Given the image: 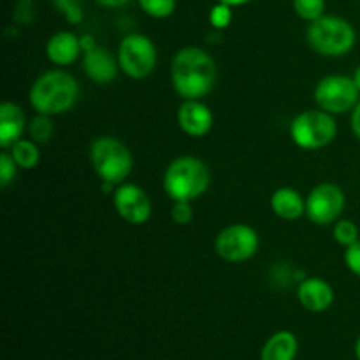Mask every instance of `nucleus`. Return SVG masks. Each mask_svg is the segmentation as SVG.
Wrapping results in <instances>:
<instances>
[{
	"instance_id": "nucleus-26",
	"label": "nucleus",
	"mask_w": 360,
	"mask_h": 360,
	"mask_svg": "<svg viewBox=\"0 0 360 360\" xmlns=\"http://www.w3.org/2000/svg\"><path fill=\"white\" fill-rule=\"evenodd\" d=\"M18 169L20 167L14 162V158L11 157L9 151L4 150L2 155H0V185H2V188H7L16 179Z\"/></svg>"
},
{
	"instance_id": "nucleus-3",
	"label": "nucleus",
	"mask_w": 360,
	"mask_h": 360,
	"mask_svg": "<svg viewBox=\"0 0 360 360\" xmlns=\"http://www.w3.org/2000/svg\"><path fill=\"white\" fill-rule=\"evenodd\" d=\"M211 185V171L207 164L192 155L174 158L164 172V192L172 202L199 199Z\"/></svg>"
},
{
	"instance_id": "nucleus-16",
	"label": "nucleus",
	"mask_w": 360,
	"mask_h": 360,
	"mask_svg": "<svg viewBox=\"0 0 360 360\" xmlns=\"http://www.w3.org/2000/svg\"><path fill=\"white\" fill-rule=\"evenodd\" d=\"M28 129L23 109L14 102H4L0 105V146L9 150L16 141L23 137Z\"/></svg>"
},
{
	"instance_id": "nucleus-12",
	"label": "nucleus",
	"mask_w": 360,
	"mask_h": 360,
	"mask_svg": "<svg viewBox=\"0 0 360 360\" xmlns=\"http://www.w3.org/2000/svg\"><path fill=\"white\" fill-rule=\"evenodd\" d=\"M178 125L186 136L204 137L213 129V112L202 101H183L176 112Z\"/></svg>"
},
{
	"instance_id": "nucleus-5",
	"label": "nucleus",
	"mask_w": 360,
	"mask_h": 360,
	"mask_svg": "<svg viewBox=\"0 0 360 360\" xmlns=\"http://www.w3.org/2000/svg\"><path fill=\"white\" fill-rule=\"evenodd\" d=\"M90 162L101 181L122 185L134 169V158L129 148L120 139L102 136L91 143Z\"/></svg>"
},
{
	"instance_id": "nucleus-34",
	"label": "nucleus",
	"mask_w": 360,
	"mask_h": 360,
	"mask_svg": "<svg viewBox=\"0 0 360 360\" xmlns=\"http://www.w3.org/2000/svg\"><path fill=\"white\" fill-rule=\"evenodd\" d=\"M352 77H354L355 84H357V88L360 90V63L357 65V69L354 70V76H352Z\"/></svg>"
},
{
	"instance_id": "nucleus-14",
	"label": "nucleus",
	"mask_w": 360,
	"mask_h": 360,
	"mask_svg": "<svg viewBox=\"0 0 360 360\" xmlns=\"http://www.w3.org/2000/svg\"><path fill=\"white\" fill-rule=\"evenodd\" d=\"M297 299L302 308L308 311H327L334 302V288L323 278L308 276L299 283Z\"/></svg>"
},
{
	"instance_id": "nucleus-6",
	"label": "nucleus",
	"mask_w": 360,
	"mask_h": 360,
	"mask_svg": "<svg viewBox=\"0 0 360 360\" xmlns=\"http://www.w3.org/2000/svg\"><path fill=\"white\" fill-rule=\"evenodd\" d=\"M338 136V122L334 115L322 109H308L290 122V139L301 150L316 151L329 146Z\"/></svg>"
},
{
	"instance_id": "nucleus-24",
	"label": "nucleus",
	"mask_w": 360,
	"mask_h": 360,
	"mask_svg": "<svg viewBox=\"0 0 360 360\" xmlns=\"http://www.w3.org/2000/svg\"><path fill=\"white\" fill-rule=\"evenodd\" d=\"M53 7L69 25H81L84 20L83 0H51Z\"/></svg>"
},
{
	"instance_id": "nucleus-21",
	"label": "nucleus",
	"mask_w": 360,
	"mask_h": 360,
	"mask_svg": "<svg viewBox=\"0 0 360 360\" xmlns=\"http://www.w3.org/2000/svg\"><path fill=\"white\" fill-rule=\"evenodd\" d=\"M333 236L334 241H336L338 245H341L343 248H348V246H352L354 243L359 241L360 231L355 221L347 220V218H340V220L333 225Z\"/></svg>"
},
{
	"instance_id": "nucleus-29",
	"label": "nucleus",
	"mask_w": 360,
	"mask_h": 360,
	"mask_svg": "<svg viewBox=\"0 0 360 360\" xmlns=\"http://www.w3.org/2000/svg\"><path fill=\"white\" fill-rule=\"evenodd\" d=\"M345 266L352 274L360 278V239L352 246L345 248Z\"/></svg>"
},
{
	"instance_id": "nucleus-23",
	"label": "nucleus",
	"mask_w": 360,
	"mask_h": 360,
	"mask_svg": "<svg viewBox=\"0 0 360 360\" xmlns=\"http://www.w3.org/2000/svg\"><path fill=\"white\" fill-rule=\"evenodd\" d=\"M292 7L294 13L308 23L326 14V0H292Z\"/></svg>"
},
{
	"instance_id": "nucleus-30",
	"label": "nucleus",
	"mask_w": 360,
	"mask_h": 360,
	"mask_svg": "<svg viewBox=\"0 0 360 360\" xmlns=\"http://www.w3.org/2000/svg\"><path fill=\"white\" fill-rule=\"evenodd\" d=\"M350 129L354 132V136L360 141V102L354 108V111L350 112Z\"/></svg>"
},
{
	"instance_id": "nucleus-20",
	"label": "nucleus",
	"mask_w": 360,
	"mask_h": 360,
	"mask_svg": "<svg viewBox=\"0 0 360 360\" xmlns=\"http://www.w3.org/2000/svg\"><path fill=\"white\" fill-rule=\"evenodd\" d=\"M53 134H55V123H53V116L48 115H35L28 123V136L32 141L37 144H46L51 141Z\"/></svg>"
},
{
	"instance_id": "nucleus-4",
	"label": "nucleus",
	"mask_w": 360,
	"mask_h": 360,
	"mask_svg": "<svg viewBox=\"0 0 360 360\" xmlns=\"http://www.w3.org/2000/svg\"><path fill=\"white\" fill-rule=\"evenodd\" d=\"M306 41L309 48L322 56L340 58L355 48L357 32L348 20L334 14H323L311 21L306 28Z\"/></svg>"
},
{
	"instance_id": "nucleus-11",
	"label": "nucleus",
	"mask_w": 360,
	"mask_h": 360,
	"mask_svg": "<svg viewBox=\"0 0 360 360\" xmlns=\"http://www.w3.org/2000/svg\"><path fill=\"white\" fill-rule=\"evenodd\" d=\"M112 206L118 217L130 225H144L150 221L153 213L150 197L136 183H122L116 186L112 193Z\"/></svg>"
},
{
	"instance_id": "nucleus-8",
	"label": "nucleus",
	"mask_w": 360,
	"mask_h": 360,
	"mask_svg": "<svg viewBox=\"0 0 360 360\" xmlns=\"http://www.w3.org/2000/svg\"><path fill=\"white\" fill-rule=\"evenodd\" d=\"M116 58L125 76L130 79H144L157 67V46L144 34H127L120 42Z\"/></svg>"
},
{
	"instance_id": "nucleus-28",
	"label": "nucleus",
	"mask_w": 360,
	"mask_h": 360,
	"mask_svg": "<svg viewBox=\"0 0 360 360\" xmlns=\"http://www.w3.org/2000/svg\"><path fill=\"white\" fill-rule=\"evenodd\" d=\"M171 218L174 224L188 225L190 221L193 220L192 202H186V200H178V202H172Z\"/></svg>"
},
{
	"instance_id": "nucleus-31",
	"label": "nucleus",
	"mask_w": 360,
	"mask_h": 360,
	"mask_svg": "<svg viewBox=\"0 0 360 360\" xmlns=\"http://www.w3.org/2000/svg\"><path fill=\"white\" fill-rule=\"evenodd\" d=\"M79 41H81V49H83V53L91 51V49H95L98 46L97 44V39H95L91 34L79 35Z\"/></svg>"
},
{
	"instance_id": "nucleus-17",
	"label": "nucleus",
	"mask_w": 360,
	"mask_h": 360,
	"mask_svg": "<svg viewBox=\"0 0 360 360\" xmlns=\"http://www.w3.org/2000/svg\"><path fill=\"white\" fill-rule=\"evenodd\" d=\"M271 210L281 220L295 221L306 214V199L292 186H281L271 195Z\"/></svg>"
},
{
	"instance_id": "nucleus-9",
	"label": "nucleus",
	"mask_w": 360,
	"mask_h": 360,
	"mask_svg": "<svg viewBox=\"0 0 360 360\" xmlns=\"http://www.w3.org/2000/svg\"><path fill=\"white\" fill-rule=\"evenodd\" d=\"M259 232L246 224L227 225L218 232L214 239V252L221 260L231 264H241L253 259L259 252Z\"/></svg>"
},
{
	"instance_id": "nucleus-15",
	"label": "nucleus",
	"mask_w": 360,
	"mask_h": 360,
	"mask_svg": "<svg viewBox=\"0 0 360 360\" xmlns=\"http://www.w3.org/2000/svg\"><path fill=\"white\" fill-rule=\"evenodd\" d=\"M46 55L49 62L56 67H67L76 62L79 55H83L81 49L79 35L70 30H60L48 39L46 44Z\"/></svg>"
},
{
	"instance_id": "nucleus-33",
	"label": "nucleus",
	"mask_w": 360,
	"mask_h": 360,
	"mask_svg": "<svg viewBox=\"0 0 360 360\" xmlns=\"http://www.w3.org/2000/svg\"><path fill=\"white\" fill-rule=\"evenodd\" d=\"M217 2L227 4V6L231 7H241V6H246V4H250L252 0H217Z\"/></svg>"
},
{
	"instance_id": "nucleus-18",
	"label": "nucleus",
	"mask_w": 360,
	"mask_h": 360,
	"mask_svg": "<svg viewBox=\"0 0 360 360\" xmlns=\"http://www.w3.org/2000/svg\"><path fill=\"white\" fill-rule=\"evenodd\" d=\"M297 352V336L290 330H278L264 343L260 360H295Z\"/></svg>"
},
{
	"instance_id": "nucleus-2",
	"label": "nucleus",
	"mask_w": 360,
	"mask_h": 360,
	"mask_svg": "<svg viewBox=\"0 0 360 360\" xmlns=\"http://www.w3.org/2000/svg\"><path fill=\"white\" fill-rule=\"evenodd\" d=\"M79 94V83L72 74L62 69H51L42 72L32 83L28 101L39 115L58 116L65 115L76 105Z\"/></svg>"
},
{
	"instance_id": "nucleus-27",
	"label": "nucleus",
	"mask_w": 360,
	"mask_h": 360,
	"mask_svg": "<svg viewBox=\"0 0 360 360\" xmlns=\"http://www.w3.org/2000/svg\"><path fill=\"white\" fill-rule=\"evenodd\" d=\"M14 23L23 27V25H32L35 20V0H18L13 13Z\"/></svg>"
},
{
	"instance_id": "nucleus-13",
	"label": "nucleus",
	"mask_w": 360,
	"mask_h": 360,
	"mask_svg": "<svg viewBox=\"0 0 360 360\" xmlns=\"http://www.w3.org/2000/svg\"><path fill=\"white\" fill-rule=\"evenodd\" d=\"M83 65L84 74L88 79L97 84H109L118 76V58L104 46H97L91 51L83 53Z\"/></svg>"
},
{
	"instance_id": "nucleus-19",
	"label": "nucleus",
	"mask_w": 360,
	"mask_h": 360,
	"mask_svg": "<svg viewBox=\"0 0 360 360\" xmlns=\"http://www.w3.org/2000/svg\"><path fill=\"white\" fill-rule=\"evenodd\" d=\"M7 151H9L11 157L14 158V162H16L20 169H35L39 165V162H41L39 144L35 141H32L30 137L28 139L21 137Z\"/></svg>"
},
{
	"instance_id": "nucleus-10",
	"label": "nucleus",
	"mask_w": 360,
	"mask_h": 360,
	"mask_svg": "<svg viewBox=\"0 0 360 360\" xmlns=\"http://www.w3.org/2000/svg\"><path fill=\"white\" fill-rule=\"evenodd\" d=\"M347 197L336 183H320L306 197V217L315 225H334L343 214Z\"/></svg>"
},
{
	"instance_id": "nucleus-1",
	"label": "nucleus",
	"mask_w": 360,
	"mask_h": 360,
	"mask_svg": "<svg viewBox=\"0 0 360 360\" xmlns=\"http://www.w3.org/2000/svg\"><path fill=\"white\" fill-rule=\"evenodd\" d=\"M217 77V62L206 49L186 46L172 56V88L183 101H202L213 91Z\"/></svg>"
},
{
	"instance_id": "nucleus-22",
	"label": "nucleus",
	"mask_w": 360,
	"mask_h": 360,
	"mask_svg": "<svg viewBox=\"0 0 360 360\" xmlns=\"http://www.w3.org/2000/svg\"><path fill=\"white\" fill-rule=\"evenodd\" d=\"M137 4L146 16L155 18V20H165L174 14L178 0H137Z\"/></svg>"
},
{
	"instance_id": "nucleus-25",
	"label": "nucleus",
	"mask_w": 360,
	"mask_h": 360,
	"mask_svg": "<svg viewBox=\"0 0 360 360\" xmlns=\"http://www.w3.org/2000/svg\"><path fill=\"white\" fill-rule=\"evenodd\" d=\"M234 7L227 6V4L217 2L213 7L210 9V14H207V20H210V25L213 30L221 32L225 28L231 27L232 18H234Z\"/></svg>"
},
{
	"instance_id": "nucleus-7",
	"label": "nucleus",
	"mask_w": 360,
	"mask_h": 360,
	"mask_svg": "<svg viewBox=\"0 0 360 360\" xmlns=\"http://www.w3.org/2000/svg\"><path fill=\"white\" fill-rule=\"evenodd\" d=\"M313 98L319 109L330 115H347L360 102V90L354 77L343 74H330L316 83Z\"/></svg>"
},
{
	"instance_id": "nucleus-35",
	"label": "nucleus",
	"mask_w": 360,
	"mask_h": 360,
	"mask_svg": "<svg viewBox=\"0 0 360 360\" xmlns=\"http://www.w3.org/2000/svg\"><path fill=\"white\" fill-rule=\"evenodd\" d=\"M355 357H357V360H360V336H359L357 343H355Z\"/></svg>"
},
{
	"instance_id": "nucleus-32",
	"label": "nucleus",
	"mask_w": 360,
	"mask_h": 360,
	"mask_svg": "<svg viewBox=\"0 0 360 360\" xmlns=\"http://www.w3.org/2000/svg\"><path fill=\"white\" fill-rule=\"evenodd\" d=\"M95 4H98L101 7H108V9H118V7L127 6L132 0H94Z\"/></svg>"
}]
</instances>
